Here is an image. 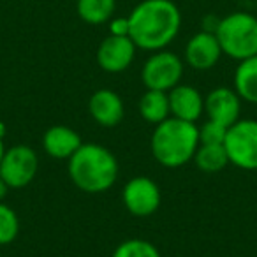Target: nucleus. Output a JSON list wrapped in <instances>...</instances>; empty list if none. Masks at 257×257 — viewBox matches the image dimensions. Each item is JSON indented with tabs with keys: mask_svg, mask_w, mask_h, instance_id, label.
I'll return each mask as SVG.
<instances>
[{
	"mask_svg": "<svg viewBox=\"0 0 257 257\" xmlns=\"http://www.w3.org/2000/svg\"><path fill=\"white\" fill-rule=\"evenodd\" d=\"M136 48L145 51L164 50L175 41L182 27V13L171 0H143L128 15Z\"/></svg>",
	"mask_w": 257,
	"mask_h": 257,
	"instance_id": "nucleus-1",
	"label": "nucleus"
},
{
	"mask_svg": "<svg viewBox=\"0 0 257 257\" xmlns=\"http://www.w3.org/2000/svg\"><path fill=\"white\" fill-rule=\"evenodd\" d=\"M118 169L120 168L113 152L97 143H83L67 161L71 182L86 194L109 190L118 178Z\"/></svg>",
	"mask_w": 257,
	"mask_h": 257,
	"instance_id": "nucleus-2",
	"label": "nucleus"
},
{
	"mask_svg": "<svg viewBox=\"0 0 257 257\" xmlns=\"http://www.w3.org/2000/svg\"><path fill=\"white\" fill-rule=\"evenodd\" d=\"M199 147V127L190 121L169 116L155 125L150 138V150L157 164L169 169L185 166L194 159Z\"/></svg>",
	"mask_w": 257,
	"mask_h": 257,
	"instance_id": "nucleus-3",
	"label": "nucleus"
},
{
	"mask_svg": "<svg viewBox=\"0 0 257 257\" xmlns=\"http://www.w3.org/2000/svg\"><path fill=\"white\" fill-rule=\"evenodd\" d=\"M222 53L241 62L257 55V18L248 13H232L218 20L215 30Z\"/></svg>",
	"mask_w": 257,
	"mask_h": 257,
	"instance_id": "nucleus-4",
	"label": "nucleus"
},
{
	"mask_svg": "<svg viewBox=\"0 0 257 257\" xmlns=\"http://www.w3.org/2000/svg\"><path fill=\"white\" fill-rule=\"evenodd\" d=\"M224 148L227 154L229 164L243 169H257V120L239 118L236 123L227 127L224 140Z\"/></svg>",
	"mask_w": 257,
	"mask_h": 257,
	"instance_id": "nucleus-5",
	"label": "nucleus"
},
{
	"mask_svg": "<svg viewBox=\"0 0 257 257\" xmlns=\"http://www.w3.org/2000/svg\"><path fill=\"white\" fill-rule=\"evenodd\" d=\"M183 76V60L176 53L168 50L154 51L141 69V81L147 90L169 92L180 85Z\"/></svg>",
	"mask_w": 257,
	"mask_h": 257,
	"instance_id": "nucleus-6",
	"label": "nucleus"
},
{
	"mask_svg": "<svg viewBox=\"0 0 257 257\" xmlns=\"http://www.w3.org/2000/svg\"><path fill=\"white\" fill-rule=\"evenodd\" d=\"M39 169V157L36 150L27 145L6 148V154L0 162V178L9 189H25L34 182Z\"/></svg>",
	"mask_w": 257,
	"mask_h": 257,
	"instance_id": "nucleus-7",
	"label": "nucleus"
},
{
	"mask_svg": "<svg viewBox=\"0 0 257 257\" xmlns=\"http://www.w3.org/2000/svg\"><path fill=\"white\" fill-rule=\"evenodd\" d=\"M162 201L161 187L148 176L128 180L121 189V203L134 217H150L159 210Z\"/></svg>",
	"mask_w": 257,
	"mask_h": 257,
	"instance_id": "nucleus-8",
	"label": "nucleus"
},
{
	"mask_svg": "<svg viewBox=\"0 0 257 257\" xmlns=\"http://www.w3.org/2000/svg\"><path fill=\"white\" fill-rule=\"evenodd\" d=\"M136 44L131 37L107 36L97 50V64L102 71L116 74L123 72L136 57Z\"/></svg>",
	"mask_w": 257,
	"mask_h": 257,
	"instance_id": "nucleus-9",
	"label": "nucleus"
},
{
	"mask_svg": "<svg viewBox=\"0 0 257 257\" xmlns=\"http://www.w3.org/2000/svg\"><path fill=\"white\" fill-rule=\"evenodd\" d=\"M204 113L208 120L231 127L241 118V99L234 88L218 86L204 97Z\"/></svg>",
	"mask_w": 257,
	"mask_h": 257,
	"instance_id": "nucleus-10",
	"label": "nucleus"
},
{
	"mask_svg": "<svg viewBox=\"0 0 257 257\" xmlns=\"http://www.w3.org/2000/svg\"><path fill=\"white\" fill-rule=\"evenodd\" d=\"M222 55L224 53L217 36L206 30L194 34L185 46V62L196 71H208L215 67Z\"/></svg>",
	"mask_w": 257,
	"mask_h": 257,
	"instance_id": "nucleus-11",
	"label": "nucleus"
},
{
	"mask_svg": "<svg viewBox=\"0 0 257 257\" xmlns=\"http://www.w3.org/2000/svg\"><path fill=\"white\" fill-rule=\"evenodd\" d=\"M88 113L100 127H116L125 116V106L116 92L100 88L90 95Z\"/></svg>",
	"mask_w": 257,
	"mask_h": 257,
	"instance_id": "nucleus-12",
	"label": "nucleus"
},
{
	"mask_svg": "<svg viewBox=\"0 0 257 257\" xmlns=\"http://www.w3.org/2000/svg\"><path fill=\"white\" fill-rule=\"evenodd\" d=\"M171 116L196 123L204 113V97L190 85H176L168 92Z\"/></svg>",
	"mask_w": 257,
	"mask_h": 257,
	"instance_id": "nucleus-13",
	"label": "nucleus"
},
{
	"mask_svg": "<svg viewBox=\"0 0 257 257\" xmlns=\"http://www.w3.org/2000/svg\"><path fill=\"white\" fill-rule=\"evenodd\" d=\"M81 145V136L67 125H53L43 136L44 152L57 161H69Z\"/></svg>",
	"mask_w": 257,
	"mask_h": 257,
	"instance_id": "nucleus-14",
	"label": "nucleus"
},
{
	"mask_svg": "<svg viewBox=\"0 0 257 257\" xmlns=\"http://www.w3.org/2000/svg\"><path fill=\"white\" fill-rule=\"evenodd\" d=\"M232 83L239 99L250 104H257V55L239 62L234 71Z\"/></svg>",
	"mask_w": 257,
	"mask_h": 257,
	"instance_id": "nucleus-15",
	"label": "nucleus"
},
{
	"mask_svg": "<svg viewBox=\"0 0 257 257\" xmlns=\"http://www.w3.org/2000/svg\"><path fill=\"white\" fill-rule=\"evenodd\" d=\"M140 114L148 123L159 125L171 116L168 92L147 90L140 99Z\"/></svg>",
	"mask_w": 257,
	"mask_h": 257,
	"instance_id": "nucleus-16",
	"label": "nucleus"
},
{
	"mask_svg": "<svg viewBox=\"0 0 257 257\" xmlns=\"http://www.w3.org/2000/svg\"><path fill=\"white\" fill-rule=\"evenodd\" d=\"M192 161H194V164L197 166V169H201L203 173H208V175L222 171V169L229 164L224 145H201L199 143Z\"/></svg>",
	"mask_w": 257,
	"mask_h": 257,
	"instance_id": "nucleus-17",
	"label": "nucleus"
},
{
	"mask_svg": "<svg viewBox=\"0 0 257 257\" xmlns=\"http://www.w3.org/2000/svg\"><path fill=\"white\" fill-rule=\"evenodd\" d=\"M79 18L90 25H102L109 22L116 9V0H78Z\"/></svg>",
	"mask_w": 257,
	"mask_h": 257,
	"instance_id": "nucleus-18",
	"label": "nucleus"
},
{
	"mask_svg": "<svg viewBox=\"0 0 257 257\" xmlns=\"http://www.w3.org/2000/svg\"><path fill=\"white\" fill-rule=\"evenodd\" d=\"M111 257H162L157 246L148 239L131 238L121 241L116 248L113 250Z\"/></svg>",
	"mask_w": 257,
	"mask_h": 257,
	"instance_id": "nucleus-19",
	"label": "nucleus"
},
{
	"mask_svg": "<svg viewBox=\"0 0 257 257\" xmlns=\"http://www.w3.org/2000/svg\"><path fill=\"white\" fill-rule=\"evenodd\" d=\"M20 218L18 213L4 201L0 203V246L9 245L18 238Z\"/></svg>",
	"mask_w": 257,
	"mask_h": 257,
	"instance_id": "nucleus-20",
	"label": "nucleus"
},
{
	"mask_svg": "<svg viewBox=\"0 0 257 257\" xmlns=\"http://www.w3.org/2000/svg\"><path fill=\"white\" fill-rule=\"evenodd\" d=\"M227 127L217 123L213 120H206L199 127V143L201 145H224Z\"/></svg>",
	"mask_w": 257,
	"mask_h": 257,
	"instance_id": "nucleus-21",
	"label": "nucleus"
},
{
	"mask_svg": "<svg viewBox=\"0 0 257 257\" xmlns=\"http://www.w3.org/2000/svg\"><path fill=\"white\" fill-rule=\"evenodd\" d=\"M131 34V23L128 18H111L109 20V36H118V37H128Z\"/></svg>",
	"mask_w": 257,
	"mask_h": 257,
	"instance_id": "nucleus-22",
	"label": "nucleus"
},
{
	"mask_svg": "<svg viewBox=\"0 0 257 257\" xmlns=\"http://www.w3.org/2000/svg\"><path fill=\"white\" fill-rule=\"evenodd\" d=\"M8 192H9V187L6 185V182L2 178H0V203L6 199V196H8Z\"/></svg>",
	"mask_w": 257,
	"mask_h": 257,
	"instance_id": "nucleus-23",
	"label": "nucleus"
},
{
	"mask_svg": "<svg viewBox=\"0 0 257 257\" xmlns=\"http://www.w3.org/2000/svg\"><path fill=\"white\" fill-rule=\"evenodd\" d=\"M4 136H6V123L0 121V140H4Z\"/></svg>",
	"mask_w": 257,
	"mask_h": 257,
	"instance_id": "nucleus-24",
	"label": "nucleus"
},
{
	"mask_svg": "<svg viewBox=\"0 0 257 257\" xmlns=\"http://www.w3.org/2000/svg\"><path fill=\"white\" fill-rule=\"evenodd\" d=\"M6 154V147H4V140H0V162H2V157Z\"/></svg>",
	"mask_w": 257,
	"mask_h": 257,
	"instance_id": "nucleus-25",
	"label": "nucleus"
}]
</instances>
